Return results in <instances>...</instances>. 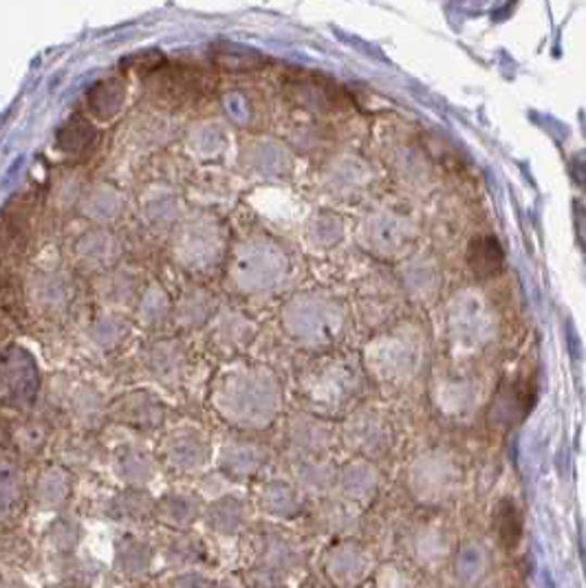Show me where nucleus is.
<instances>
[{"label":"nucleus","instance_id":"obj_1","mask_svg":"<svg viewBox=\"0 0 586 588\" xmlns=\"http://www.w3.org/2000/svg\"><path fill=\"white\" fill-rule=\"evenodd\" d=\"M502 254L494 239H474L470 245V265L479 276H489L500 269Z\"/></svg>","mask_w":586,"mask_h":588},{"label":"nucleus","instance_id":"obj_2","mask_svg":"<svg viewBox=\"0 0 586 588\" xmlns=\"http://www.w3.org/2000/svg\"><path fill=\"white\" fill-rule=\"evenodd\" d=\"M91 100H93V108H111V111H115L117 108V104H119V100H122V87L117 85V82H104V85H100L95 91H93V95H91Z\"/></svg>","mask_w":586,"mask_h":588},{"label":"nucleus","instance_id":"obj_3","mask_svg":"<svg viewBox=\"0 0 586 588\" xmlns=\"http://www.w3.org/2000/svg\"><path fill=\"white\" fill-rule=\"evenodd\" d=\"M64 132H68V139H62V143L64 145H68V149H73V151H78V149H82V145H87L89 143V139H91V128L85 124V122H71L66 128H64Z\"/></svg>","mask_w":586,"mask_h":588}]
</instances>
